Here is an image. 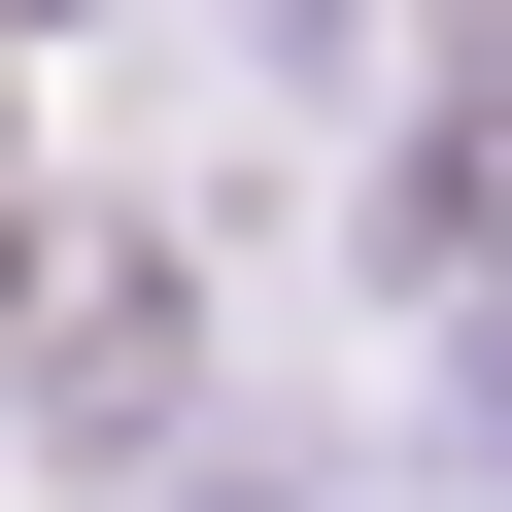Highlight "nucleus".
Here are the masks:
<instances>
[{
    "instance_id": "f257e3e1",
    "label": "nucleus",
    "mask_w": 512,
    "mask_h": 512,
    "mask_svg": "<svg viewBox=\"0 0 512 512\" xmlns=\"http://www.w3.org/2000/svg\"><path fill=\"white\" fill-rule=\"evenodd\" d=\"M0 376H35V410H137L171 376V239L137 205H35V239H0Z\"/></svg>"
}]
</instances>
